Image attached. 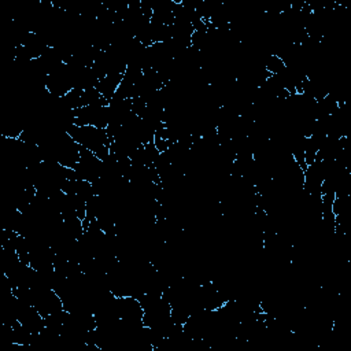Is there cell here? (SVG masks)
<instances>
[{
    "instance_id": "6da1fadb",
    "label": "cell",
    "mask_w": 351,
    "mask_h": 351,
    "mask_svg": "<svg viewBox=\"0 0 351 351\" xmlns=\"http://www.w3.org/2000/svg\"><path fill=\"white\" fill-rule=\"evenodd\" d=\"M66 132L84 148L93 152L103 162L110 158V145L112 138L108 136L106 129L95 126H78L70 125Z\"/></svg>"
}]
</instances>
